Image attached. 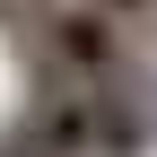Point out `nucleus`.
Wrapping results in <instances>:
<instances>
[{
	"instance_id": "f257e3e1",
	"label": "nucleus",
	"mask_w": 157,
	"mask_h": 157,
	"mask_svg": "<svg viewBox=\"0 0 157 157\" xmlns=\"http://www.w3.org/2000/svg\"><path fill=\"white\" fill-rule=\"evenodd\" d=\"M52 44H61V61H78V70H105V61H113L105 9H61V17H52Z\"/></svg>"
},
{
	"instance_id": "f03ea898",
	"label": "nucleus",
	"mask_w": 157,
	"mask_h": 157,
	"mask_svg": "<svg viewBox=\"0 0 157 157\" xmlns=\"http://www.w3.org/2000/svg\"><path fill=\"white\" fill-rule=\"evenodd\" d=\"M87 9H105V17H131V9H148V0H87Z\"/></svg>"
}]
</instances>
